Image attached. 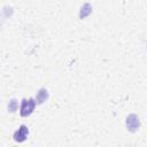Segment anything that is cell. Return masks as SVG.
I'll return each instance as SVG.
<instances>
[{"instance_id":"3957f363","label":"cell","mask_w":147,"mask_h":147,"mask_svg":"<svg viewBox=\"0 0 147 147\" xmlns=\"http://www.w3.org/2000/svg\"><path fill=\"white\" fill-rule=\"evenodd\" d=\"M28 134H29L28 126L26 125H21L18 127V130L14 133V140L17 141V142H23L28 138Z\"/></svg>"},{"instance_id":"5b68a950","label":"cell","mask_w":147,"mask_h":147,"mask_svg":"<svg viewBox=\"0 0 147 147\" xmlns=\"http://www.w3.org/2000/svg\"><path fill=\"white\" fill-rule=\"evenodd\" d=\"M91 13H92V6L90 3H84L83 7L80 8V11H79V18L83 20L86 16H88Z\"/></svg>"},{"instance_id":"6da1fadb","label":"cell","mask_w":147,"mask_h":147,"mask_svg":"<svg viewBox=\"0 0 147 147\" xmlns=\"http://www.w3.org/2000/svg\"><path fill=\"white\" fill-rule=\"evenodd\" d=\"M36 100L30 98V99H23L22 103H21V108H20V114L23 117H26L29 115H31L36 108Z\"/></svg>"},{"instance_id":"277c9868","label":"cell","mask_w":147,"mask_h":147,"mask_svg":"<svg viewBox=\"0 0 147 147\" xmlns=\"http://www.w3.org/2000/svg\"><path fill=\"white\" fill-rule=\"evenodd\" d=\"M48 99V91L46 88H40L36 95V102L37 105H41L44 103L46 100Z\"/></svg>"},{"instance_id":"7a4b0ae2","label":"cell","mask_w":147,"mask_h":147,"mask_svg":"<svg viewBox=\"0 0 147 147\" xmlns=\"http://www.w3.org/2000/svg\"><path fill=\"white\" fill-rule=\"evenodd\" d=\"M140 127V121L139 117L136 114H130L126 117V129L130 132H136Z\"/></svg>"},{"instance_id":"8992f818","label":"cell","mask_w":147,"mask_h":147,"mask_svg":"<svg viewBox=\"0 0 147 147\" xmlns=\"http://www.w3.org/2000/svg\"><path fill=\"white\" fill-rule=\"evenodd\" d=\"M8 110H9V111H11V113H14V111H16V110H17V101H16L15 99H13V100H10V101H9Z\"/></svg>"}]
</instances>
